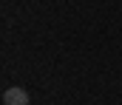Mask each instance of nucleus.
I'll return each mask as SVG.
<instances>
[{
    "mask_svg": "<svg viewBox=\"0 0 122 105\" xmlns=\"http://www.w3.org/2000/svg\"><path fill=\"white\" fill-rule=\"evenodd\" d=\"M3 105H29V91L14 85V88H6L3 91Z\"/></svg>",
    "mask_w": 122,
    "mask_h": 105,
    "instance_id": "f257e3e1",
    "label": "nucleus"
}]
</instances>
